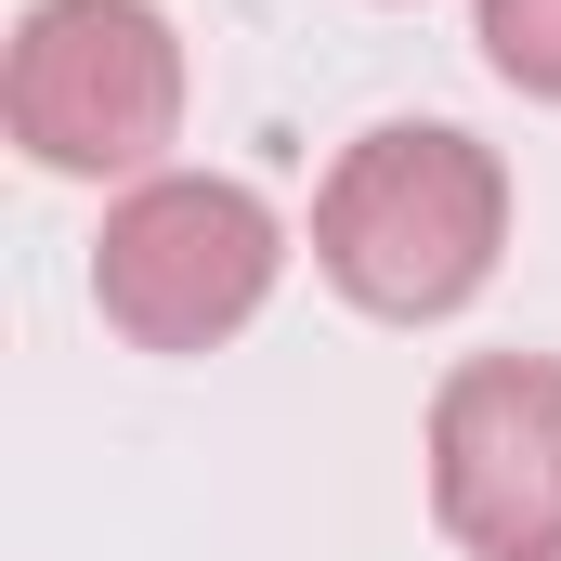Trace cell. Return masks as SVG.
Here are the masks:
<instances>
[{
    "instance_id": "obj_4",
    "label": "cell",
    "mask_w": 561,
    "mask_h": 561,
    "mask_svg": "<svg viewBox=\"0 0 561 561\" xmlns=\"http://www.w3.org/2000/svg\"><path fill=\"white\" fill-rule=\"evenodd\" d=\"M431 510L470 561H561V353H470L431 392Z\"/></svg>"
},
{
    "instance_id": "obj_3",
    "label": "cell",
    "mask_w": 561,
    "mask_h": 561,
    "mask_svg": "<svg viewBox=\"0 0 561 561\" xmlns=\"http://www.w3.org/2000/svg\"><path fill=\"white\" fill-rule=\"evenodd\" d=\"M287 275V222L236 170H157L92 236V300L144 353H222Z\"/></svg>"
},
{
    "instance_id": "obj_1",
    "label": "cell",
    "mask_w": 561,
    "mask_h": 561,
    "mask_svg": "<svg viewBox=\"0 0 561 561\" xmlns=\"http://www.w3.org/2000/svg\"><path fill=\"white\" fill-rule=\"evenodd\" d=\"M496 249H510V170H496V144L444 131V118H392V131L340 144V170L313 196L327 287L353 313H392V327L457 313L496 275Z\"/></svg>"
},
{
    "instance_id": "obj_5",
    "label": "cell",
    "mask_w": 561,
    "mask_h": 561,
    "mask_svg": "<svg viewBox=\"0 0 561 561\" xmlns=\"http://www.w3.org/2000/svg\"><path fill=\"white\" fill-rule=\"evenodd\" d=\"M483 66L510 92L561 105V0H483Z\"/></svg>"
},
{
    "instance_id": "obj_2",
    "label": "cell",
    "mask_w": 561,
    "mask_h": 561,
    "mask_svg": "<svg viewBox=\"0 0 561 561\" xmlns=\"http://www.w3.org/2000/svg\"><path fill=\"white\" fill-rule=\"evenodd\" d=\"M0 118L66 183H157L183 131V26L157 0H26L0 53Z\"/></svg>"
}]
</instances>
